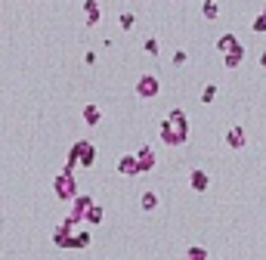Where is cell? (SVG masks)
<instances>
[{
	"label": "cell",
	"mask_w": 266,
	"mask_h": 260,
	"mask_svg": "<svg viewBox=\"0 0 266 260\" xmlns=\"http://www.w3.org/2000/svg\"><path fill=\"white\" fill-rule=\"evenodd\" d=\"M93 62H96V53L90 50V53H87V56H84V65H93Z\"/></svg>",
	"instance_id": "25"
},
{
	"label": "cell",
	"mask_w": 266,
	"mask_h": 260,
	"mask_svg": "<svg viewBox=\"0 0 266 260\" xmlns=\"http://www.w3.org/2000/svg\"><path fill=\"white\" fill-rule=\"evenodd\" d=\"M186 260H207V251L201 245H192V248H186Z\"/></svg>",
	"instance_id": "17"
},
{
	"label": "cell",
	"mask_w": 266,
	"mask_h": 260,
	"mask_svg": "<svg viewBox=\"0 0 266 260\" xmlns=\"http://www.w3.org/2000/svg\"><path fill=\"white\" fill-rule=\"evenodd\" d=\"M254 31H266V7H263V13L254 19Z\"/></svg>",
	"instance_id": "23"
},
{
	"label": "cell",
	"mask_w": 266,
	"mask_h": 260,
	"mask_svg": "<svg viewBox=\"0 0 266 260\" xmlns=\"http://www.w3.org/2000/svg\"><path fill=\"white\" fill-rule=\"evenodd\" d=\"M118 25H121L124 31H130V28L136 25V16H133V13H121V19H118Z\"/></svg>",
	"instance_id": "18"
},
{
	"label": "cell",
	"mask_w": 266,
	"mask_h": 260,
	"mask_svg": "<svg viewBox=\"0 0 266 260\" xmlns=\"http://www.w3.org/2000/svg\"><path fill=\"white\" fill-rule=\"evenodd\" d=\"M167 121H170L176 130H180V137H183V140H189V118H186V111H183V108H170Z\"/></svg>",
	"instance_id": "7"
},
{
	"label": "cell",
	"mask_w": 266,
	"mask_h": 260,
	"mask_svg": "<svg viewBox=\"0 0 266 260\" xmlns=\"http://www.w3.org/2000/svg\"><path fill=\"white\" fill-rule=\"evenodd\" d=\"M183 62H186V53L176 50V53H173V65H183Z\"/></svg>",
	"instance_id": "24"
},
{
	"label": "cell",
	"mask_w": 266,
	"mask_h": 260,
	"mask_svg": "<svg viewBox=\"0 0 266 260\" xmlns=\"http://www.w3.org/2000/svg\"><path fill=\"white\" fill-rule=\"evenodd\" d=\"M226 146L229 149H241L244 146V127H229L226 130Z\"/></svg>",
	"instance_id": "14"
},
{
	"label": "cell",
	"mask_w": 266,
	"mask_h": 260,
	"mask_svg": "<svg viewBox=\"0 0 266 260\" xmlns=\"http://www.w3.org/2000/svg\"><path fill=\"white\" fill-rule=\"evenodd\" d=\"M96 164V143L90 140H78L65 155V171L75 174V167H93Z\"/></svg>",
	"instance_id": "1"
},
{
	"label": "cell",
	"mask_w": 266,
	"mask_h": 260,
	"mask_svg": "<svg viewBox=\"0 0 266 260\" xmlns=\"http://www.w3.org/2000/svg\"><path fill=\"white\" fill-rule=\"evenodd\" d=\"M214 96H217V87H214V84H207V87L201 90V102H214Z\"/></svg>",
	"instance_id": "21"
},
{
	"label": "cell",
	"mask_w": 266,
	"mask_h": 260,
	"mask_svg": "<svg viewBox=\"0 0 266 260\" xmlns=\"http://www.w3.org/2000/svg\"><path fill=\"white\" fill-rule=\"evenodd\" d=\"M90 204H93V198L90 195H78L75 201H72V211H68V220L75 223H84V217H87V211H90Z\"/></svg>",
	"instance_id": "4"
},
{
	"label": "cell",
	"mask_w": 266,
	"mask_h": 260,
	"mask_svg": "<svg viewBox=\"0 0 266 260\" xmlns=\"http://www.w3.org/2000/svg\"><path fill=\"white\" fill-rule=\"evenodd\" d=\"M189 186L195 192H207V186H210V177L204 174V171H192L189 174Z\"/></svg>",
	"instance_id": "13"
},
{
	"label": "cell",
	"mask_w": 266,
	"mask_h": 260,
	"mask_svg": "<svg viewBox=\"0 0 266 260\" xmlns=\"http://www.w3.org/2000/svg\"><path fill=\"white\" fill-rule=\"evenodd\" d=\"M115 167H118V174H121V177H139V164H136L133 152H130V155H121Z\"/></svg>",
	"instance_id": "8"
},
{
	"label": "cell",
	"mask_w": 266,
	"mask_h": 260,
	"mask_svg": "<svg viewBox=\"0 0 266 260\" xmlns=\"http://www.w3.org/2000/svg\"><path fill=\"white\" fill-rule=\"evenodd\" d=\"M90 229H81V232H75V238H72V251H84L87 245H90Z\"/></svg>",
	"instance_id": "15"
},
{
	"label": "cell",
	"mask_w": 266,
	"mask_h": 260,
	"mask_svg": "<svg viewBox=\"0 0 266 260\" xmlns=\"http://www.w3.org/2000/svg\"><path fill=\"white\" fill-rule=\"evenodd\" d=\"M53 192H56L59 201H75V198L81 195V192H78V180H75V174L62 167V171L53 177Z\"/></svg>",
	"instance_id": "2"
},
{
	"label": "cell",
	"mask_w": 266,
	"mask_h": 260,
	"mask_svg": "<svg viewBox=\"0 0 266 260\" xmlns=\"http://www.w3.org/2000/svg\"><path fill=\"white\" fill-rule=\"evenodd\" d=\"M217 50H220V53H226V56H232V53H238V50H241V44H238V37H235V34H223L220 41H217Z\"/></svg>",
	"instance_id": "11"
},
{
	"label": "cell",
	"mask_w": 266,
	"mask_h": 260,
	"mask_svg": "<svg viewBox=\"0 0 266 260\" xmlns=\"http://www.w3.org/2000/svg\"><path fill=\"white\" fill-rule=\"evenodd\" d=\"M84 13H87V28H96L99 19H102V10L96 0H84Z\"/></svg>",
	"instance_id": "10"
},
{
	"label": "cell",
	"mask_w": 266,
	"mask_h": 260,
	"mask_svg": "<svg viewBox=\"0 0 266 260\" xmlns=\"http://www.w3.org/2000/svg\"><path fill=\"white\" fill-rule=\"evenodd\" d=\"M133 158H136V164H139V174H149L152 167H155V161H158V158H155V149H152L149 143L139 146L136 152H133Z\"/></svg>",
	"instance_id": "5"
},
{
	"label": "cell",
	"mask_w": 266,
	"mask_h": 260,
	"mask_svg": "<svg viewBox=\"0 0 266 260\" xmlns=\"http://www.w3.org/2000/svg\"><path fill=\"white\" fill-rule=\"evenodd\" d=\"M260 62H263V68H266V53H263V56H260Z\"/></svg>",
	"instance_id": "26"
},
{
	"label": "cell",
	"mask_w": 266,
	"mask_h": 260,
	"mask_svg": "<svg viewBox=\"0 0 266 260\" xmlns=\"http://www.w3.org/2000/svg\"><path fill=\"white\" fill-rule=\"evenodd\" d=\"M241 59H244V50H238V53H232V56H226V68H238L241 65Z\"/></svg>",
	"instance_id": "19"
},
{
	"label": "cell",
	"mask_w": 266,
	"mask_h": 260,
	"mask_svg": "<svg viewBox=\"0 0 266 260\" xmlns=\"http://www.w3.org/2000/svg\"><path fill=\"white\" fill-rule=\"evenodd\" d=\"M81 118H84V124H87V127H96V124L102 121V108H99L96 102H87V105H84V111H81Z\"/></svg>",
	"instance_id": "9"
},
{
	"label": "cell",
	"mask_w": 266,
	"mask_h": 260,
	"mask_svg": "<svg viewBox=\"0 0 266 260\" xmlns=\"http://www.w3.org/2000/svg\"><path fill=\"white\" fill-rule=\"evenodd\" d=\"M201 13H204V19H217L220 16V7L214 4V0H207V4L201 7Z\"/></svg>",
	"instance_id": "20"
},
{
	"label": "cell",
	"mask_w": 266,
	"mask_h": 260,
	"mask_svg": "<svg viewBox=\"0 0 266 260\" xmlns=\"http://www.w3.org/2000/svg\"><path fill=\"white\" fill-rule=\"evenodd\" d=\"M102 220H105V208H102L99 201H93L90 211H87V217H84V223H87V226H99Z\"/></svg>",
	"instance_id": "12"
},
{
	"label": "cell",
	"mask_w": 266,
	"mask_h": 260,
	"mask_svg": "<svg viewBox=\"0 0 266 260\" xmlns=\"http://www.w3.org/2000/svg\"><path fill=\"white\" fill-rule=\"evenodd\" d=\"M139 208H143V211H155L158 208V192H143V195H139Z\"/></svg>",
	"instance_id": "16"
},
{
	"label": "cell",
	"mask_w": 266,
	"mask_h": 260,
	"mask_svg": "<svg viewBox=\"0 0 266 260\" xmlns=\"http://www.w3.org/2000/svg\"><path fill=\"white\" fill-rule=\"evenodd\" d=\"M158 134H161V143H167V146H183V143H186V140L180 137V130H176L167 118L161 121V130H158Z\"/></svg>",
	"instance_id": "6"
},
{
	"label": "cell",
	"mask_w": 266,
	"mask_h": 260,
	"mask_svg": "<svg viewBox=\"0 0 266 260\" xmlns=\"http://www.w3.org/2000/svg\"><path fill=\"white\" fill-rule=\"evenodd\" d=\"M143 50H146L149 56H158V41H155V37H146V44H143Z\"/></svg>",
	"instance_id": "22"
},
{
	"label": "cell",
	"mask_w": 266,
	"mask_h": 260,
	"mask_svg": "<svg viewBox=\"0 0 266 260\" xmlns=\"http://www.w3.org/2000/svg\"><path fill=\"white\" fill-rule=\"evenodd\" d=\"M136 96L139 99H155L158 93H161V84H158V74H143V78L136 81Z\"/></svg>",
	"instance_id": "3"
}]
</instances>
